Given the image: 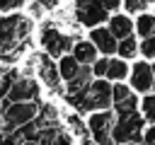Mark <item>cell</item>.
I'll return each mask as SVG.
<instances>
[{
    "label": "cell",
    "instance_id": "1",
    "mask_svg": "<svg viewBox=\"0 0 155 145\" xmlns=\"http://www.w3.org/2000/svg\"><path fill=\"white\" fill-rule=\"evenodd\" d=\"M29 34H31L29 17L19 12H10L0 17V63L15 65L29 46Z\"/></svg>",
    "mask_w": 155,
    "mask_h": 145
},
{
    "label": "cell",
    "instance_id": "2",
    "mask_svg": "<svg viewBox=\"0 0 155 145\" xmlns=\"http://www.w3.org/2000/svg\"><path fill=\"white\" fill-rule=\"evenodd\" d=\"M0 106H2V114H0V121L2 123H0V128H2L5 135L12 133L19 126L34 121L36 118V111H39V102H5L2 99Z\"/></svg>",
    "mask_w": 155,
    "mask_h": 145
},
{
    "label": "cell",
    "instance_id": "3",
    "mask_svg": "<svg viewBox=\"0 0 155 145\" xmlns=\"http://www.w3.org/2000/svg\"><path fill=\"white\" fill-rule=\"evenodd\" d=\"M143 126H145V118H143L138 111L116 116V118H114V126H111V140H114L116 145L140 143V138H143Z\"/></svg>",
    "mask_w": 155,
    "mask_h": 145
},
{
    "label": "cell",
    "instance_id": "4",
    "mask_svg": "<svg viewBox=\"0 0 155 145\" xmlns=\"http://www.w3.org/2000/svg\"><path fill=\"white\" fill-rule=\"evenodd\" d=\"M73 44H75V39L68 36V34H63L56 24H44L41 31H39V46L51 58H61V56L70 53Z\"/></svg>",
    "mask_w": 155,
    "mask_h": 145
},
{
    "label": "cell",
    "instance_id": "5",
    "mask_svg": "<svg viewBox=\"0 0 155 145\" xmlns=\"http://www.w3.org/2000/svg\"><path fill=\"white\" fill-rule=\"evenodd\" d=\"M34 58V75L39 77L36 82L39 85H44L48 92H53V94H63V80H61V75H58V65H56V60L51 58V56H46V53H36V56H31Z\"/></svg>",
    "mask_w": 155,
    "mask_h": 145
},
{
    "label": "cell",
    "instance_id": "6",
    "mask_svg": "<svg viewBox=\"0 0 155 145\" xmlns=\"http://www.w3.org/2000/svg\"><path fill=\"white\" fill-rule=\"evenodd\" d=\"M114 111L111 109H104V111H92L87 114V130H90V138L97 143V145H116L111 140V126H114Z\"/></svg>",
    "mask_w": 155,
    "mask_h": 145
},
{
    "label": "cell",
    "instance_id": "7",
    "mask_svg": "<svg viewBox=\"0 0 155 145\" xmlns=\"http://www.w3.org/2000/svg\"><path fill=\"white\" fill-rule=\"evenodd\" d=\"M5 102H41V85L36 82V77L19 75L12 82Z\"/></svg>",
    "mask_w": 155,
    "mask_h": 145
},
{
    "label": "cell",
    "instance_id": "8",
    "mask_svg": "<svg viewBox=\"0 0 155 145\" xmlns=\"http://www.w3.org/2000/svg\"><path fill=\"white\" fill-rule=\"evenodd\" d=\"M75 19L82 24V27H99L102 22L109 19V12L102 7L99 0L85 5V7H75Z\"/></svg>",
    "mask_w": 155,
    "mask_h": 145
},
{
    "label": "cell",
    "instance_id": "9",
    "mask_svg": "<svg viewBox=\"0 0 155 145\" xmlns=\"http://www.w3.org/2000/svg\"><path fill=\"white\" fill-rule=\"evenodd\" d=\"M90 44L97 48V53H104V56H111V53H116V39H114V34L107 29V27H92V31H90Z\"/></svg>",
    "mask_w": 155,
    "mask_h": 145
},
{
    "label": "cell",
    "instance_id": "10",
    "mask_svg": "<svg viewBox=\"0 0 155 145\" xmlns=\"http://www.w3.org/2000/svg\"><path fill=\"white\" fill-rule=\"evenodd\" d=\"M131 87L136 92H150L153 89V70H150L148 63L138 60L131 68Z\"/></svg>",
    "mask_w": 155,
    "mask_h": 145
},
{
    "label": "cell",
    "instance_id": "11",
    "mask_svg": "<svg viewBox=\"0 0 155 145\" xmlns=\"http://www.w3.org/2000/svg\"><path fill=\"white\" fill-rule=\"evenodd\" d=\"M70 56H73L80 65H92V63L97 60V48L90 44V39H87V41H75L73 48H70Z\"/></svg>",
    "mask_w": 155,
    "mask_h": 145
},
{
    "label": "cell",
    "instance_id": "12",
    "mask_svg": "<svg viewBox=\"0 0 155 145\" xmlns=\"http://www.w3.org/2000/svg\"><path fill=\"white\" fill-rule=\"evenodd\" d=\"M111 34H114V39L119 41V39H126V36H131L133 34V22L126 17V14H114V17H109V27H107Z\"/></svg>",
    "mask_w": 155,
    "mask_h": 145
},
{
    "label": "cell",
    "instance_id": "13",
    "mask_svg": "<svg viewBox=\"0 0 155 145\" xmlns=\"http://www.w3.org/2000/svg\"><path fill=\"white\" fill-rule=\"evenodd\" d=\"M56 65H58V75H61V80H63V82H70V80L78 75V70H80V63H78L70 53L61 56V58L56 60Z\"/></svg>",
    "mask_w": 155,
    "mask_h": 145
},
{
    "label": "cell",
    "instance_id": "14",
    "mask_svg": "<svg viewBox=\"0 0 155 145\" xmlns=\"http://www.w3.org/2000/svg\"><path fill=\"white\" fill-rule=\"evenodd\" d=\"M126 75H128V65H126V60H124V58H109L104 80H109V82H121Z\"/></svg>",
    "mask_w": 155,
    "mask_h": 145
},
{
    "label": "cell",
    "instance_id": "15",
    "mask_svg": "<svg viewBox=\"0 0 155 145\" xmlns=\"http://www.w3.org/2000/svg\"><path fill=\"white\" fill-rule=\"evenodd\" d=\"M63 130H68L73 138H85V135H90V130H87V123L82 121V116L78 114V111H73V114H68L65 116V128Z\"/></svg>",
    "mask_w": 155,
    "mask_h": 145
},
{
    "label": "cell",
    "instance_id": "16",
    "mask_svg": "<svg viewBox=\"0 0 155 145\" xmlns=\"http://www.w3.org/2000/svg\"><path fill=\"white\" fill-rule=\"evenodd\" d=\"M133 29L145 39V36H155V14H140L133 24Z\"/></svg>",
    "mask_w": 155,
    "mask_h": 145
},
{
    "label": "cell",
    "instance_id": "17",
    "mask_svg": "<svg viewBox=\"0 0 155 145\" xmlns=\"http://www.w3.org/2000/svg\"><path fill=\"white\" fill-rule=\"evenodd\" d=\"M116 53H119V58H136V53H138V44H136V39L133 36H126V39H119V44H116Z\"/></svg>",
    "mask_w": 155,
    "mask_h": 145
},
{
    "label": "cell",
    "instance_id": "18",
    "mask_svg": "<svg viewBox=\"0 0 155 145\" xmlns=\"http://www.w3.org/2000/svg\"><path fill=\"white\" fill-rule=\"evenodd\" d=\"M111 106H114V116L133 114V111H136V106H138V99H136V94L131 92L126 99H121V102H116V104H111Z\"/></svg>",
    "mask_w": 155,
    "mask_h": 145
},
{
    "label": "cell",
    "instance_id": "19",
    "mask_svg": "<svg viewBox=\"0 0 155 145\" xmlns=\"http://www.w3.org/2000/svg\"><path fill=\"white\" fill-rule=\"evenodd\" d=\"M140 109H143V118H145V121H150V123H155V94L143 97Z\"/></svg>",
    "mask_w": 155,
    "mask_h": 145
},
{
    "label": "cell",
    "instance_id": "20",
    "mask_svg": "<svg viewBox=\"0 0 155 145\" xmlns=\"http://www.w3.org/2000/svg\"><path fill=\"white\" fill-rule=\"evenodd\" d=\"M128 94H131V87H126V85H121V82H114V85H111V104L126 99Z\"/></svg>",
    "mask_w": 155,
    "mask_h": 145
},
{
    "label": "cell",
    "instance_id": "21",
    "mask_svg": "<svg viewBox=\"0 0 155 145\" xmlns=\"http://www.w3.org/2000/svg\"><path fill=\"white\" fill-rule=\"evenodd\" d=\"M138 51L145 56V58H155V36H145L138 46Z\"/></svg>",
    "mask_w": 155,
    "mask_h": 145
},
{
    "label": "cell",
    "instance_id": "22",
    "mask_svg": "<svg viewBox=\"0 0 155 145\" xmlns=\"http://www.w3.org/2000/svg\"><path fill=\"white\" fill-rule=\"evenodd\" d=\"M107 63H109V58H97V60L90 65L92 77H104V72H107Z\"/></svg>",
    "mask_w": 155,
    "mask_h": 145
},
{
    "label": "cell",
    "instance_id": "23",
    "mask_svg": "<svg viewBox=\"0 0 155 145\" xmlns=\"http://www.w3.org/2000/svg\"><path fill=\"white\" fill-rule=\"evenodd\" d=\"M27 0H0V12H15L24 5Z\"/></svg>",
    "mask_w": 155,
    "mask_h": 145
},
{
    "label": "cell",
    "instance_id": "24",
    "mask_svg": "<svg viewBox=\"0 0 155 145\" xmlns=\"http://www.w3.org/2000/svg\"><path fill=\"white\" fill-rule=\"evenodd\" d=\"M140 145H155V123L150 128H143V138H140Z\"/></svg>",
    "mask_w": 155,
    "mask_h": 145
},
{
    "label": "cell",
    "instance_id": "25",
    "mask_svg": "<svg viewBox=\"0 0 155 145\" xmlns=\"http://www.w3.org/2000/svg\"><path fill=\"white\" fill-rule=\"evenodd\" d=\"M124 7H126L128 12H140V10L145 7V2H143V0H124Z\"/></svg>",
    "mask_w": 155,
    "mask_h": 145
},
{
    "label": "cell",
    "instance_id": "26",
    "mask_svg": "<svg viewBox=\"0 0 155 145\" xmlns=\"http://www.w3.org/2000/svg\"><path fill=\"white\" fill-rule=\"evenodd\" d=\"M34 2H36V5H39L44 12H46V10H53V7H58V2H61V0H34Z\"/></svg>",
    "mask_w": 155,
    "mask_h": 145
},
{
    "label": "cell",
    "instance_id": "27",
    "mask_svg": "<svg viewBox=\"0 0 155 145\" xmlns=\"http://www.w3.org/2000/svg\"><path fill=\"white\" fill-rule=\"evenodd\" d=\"M102 2V7L107 10V12H114V10H119V5H121V0H99Z\"/></svg>",
    "mask_w": 155,
    "mask_h": 145
},
{
    "label": "cell",
    "instance_id": "28",
    "mask_svg": "<svg viewBox=\"0 0 155 145\" xmlns=\"http://www.w3.org/2000/svg\"><path fill=\"white\" fill-rule=\"evenodd\" d=\"M90 2H94V0H75V7H85V5H90Z\"/></svg>",
    "mask_w": 155,
    "mask_h": 145
},
{
    "label": "cell",
    "instance_id": "29",
    "mask_svg": "<svg viewBox=\"0 0 155 145\" xmlns=\"http://www.w3.org/2000/svg\"><path fill=\"white\" fill-rule=\"evenodd\" d=\"M22 145H39V143H36V140H24Z\"/></svg>",
    "mask_w": 155,
    "mask_h": 145
},
{
    "label": "cell",
    "instance_id": "30",
    "mask_svg": "<svg viewBox=\"0 0 155 145\" xmlns=\"http://www.w3.org/2000/svg\"><path fill=\"white\" fill-rule=\"evenodd\" d=\"M150 70H153V89H155V65H150Z\"/></svg>",
    "mask_w": 155,
    "mask_h": 145
},
{
    "label": "cell",
    "instance_id": "31",
    "mask_svg": "<svg viewBox=\"0 0 155 145\" xmlns=\"http://www.w3.org/2000/svg\"><path fill=\"white\" fill-rule=\"evenodd\" d=\"M143 2H145V5H148V2H155V0H143Z\"/></svg>",
    "mask_w": 155,
    "mask_h": 145
},
{
    "label": "cell",
    "instance_id": "32",
    "mask_svg": "<svg viewBox=\"0 0 155 145\" xmlns=\"http://www.w3.org/2000/svg\"><path fill=\"white\" fill-rule=\"evenodd\" d=\"M126 145H140V143H126Z\"/></svg>",
    "mask_w": 155,
    "mask_h": 145
}]
</instances>
